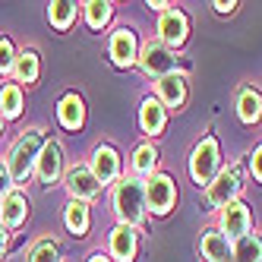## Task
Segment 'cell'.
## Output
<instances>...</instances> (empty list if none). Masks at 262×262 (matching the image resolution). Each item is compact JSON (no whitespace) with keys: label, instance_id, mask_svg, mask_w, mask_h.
<instances>
[{"label":"cell","instance_id":"1","mask_svg":"<svg viewBox=\"0 0 262 262\" xmlns=\"http://www.w3.org/2000/svg\"><path fill=\"white\" fill-rule=\"evenodd\" d=\"M38 155H41V129H29L26 136H19L13 142L10 155H7V171H10V180L16 186L29 180V174L38 164Z\"/></svg>","mask_w":262,"mask_h":262},{"label":"cell","instance_id":"2","mask_svg":"<svg viewBox=\"0 0 262 262\" xmlns=\"http://www.w3.org/2000/svg\"><path fill=\"white\" fill-rule=\"evenodd\" d=\"M114 209L126 228H136L145 218V186L133 177H123L114 186Z\"/></svg>","mask_w":262,"mask_h":262},{"label":"cell","instance_id":"3","mask_svg":"<svg viewBox=\"0 0 262 262\" xmlns=\"http://www.w3.org/2000/svg\"><path fill=\"white\" fill-rule=\"evenodd\" d=\"M218 164H221V158H218V142L212 136L202 139V142H196L193 158H190V174H193V180L196 183H212Z\"/></svg>","mask_w":262,"mask_h":262},{"label":"cell","instance_id":"4","mask_svg":"<svg viewBox=\"0 0 262 262\" xmlns=\"http://www.w3.org/2000/svg\"><path fill=\"white\" fill-rule=\"evenodd\" d=\"M174 199H177L174 180L167 174H152V180L145 183V205L148 209H152L155 215H164V212H171Z\"/></svg>","mask_w":262,"mask_h":262},{"label":"cell","instance_id":"5","mask_svg":"<svg viewBox=\"0 0 262 262\" xmlns=\"http://www.w3.org/2000/svg\"><path fill=\"white\" fill-rule=\"evenodd\" d=\"M67 190H70V196L76 202H85V199H95L101 193V183L95 180V174H92L89 164H76V167L67 171Z\"/></svg>","mask_w":262,"mask_h":262},{"label":"cell","instance_id":"6","mask_svg":"<svg viewBox=\"0 0 262 262\" xmlns=\"http://www.w3.org/2000/svg\"><path fill=\"white\" fill-rule=\"evenodd\" d=\"M35 171H38L41 183H57V180H60V174H63V152H60L57 142L41 145V155H38Z\"/></svg>","mask_w":262,"mask_h":262},{"label":"cell","instance_id":"7","mask_svg":"<svg viewBox=\"0 0 262 262\" xmlns=\"http://www.w3.org/2000/svg\"><path fill=\"white\" fill-rule=\"evenodd\" d=\"M139 63H142V70L148 73V76H158V79L171 76V70H174V57H171V51H167L164 45H148L142 51Z\"/></svg>","mask_w":262,"mask_h":262},{"label":"cell","instance_id":"8","mask_svg":"<svg viewBox=\"0 0 262 262\" xmlns=\"http://www.w3.org/2000/svg\"><path fill=\"white\" fill-rule=\"evenodd\" d=\"M240 174L237 171H224V174H218L212 183H209V202L212 205H221V209H224V205H231L234 202V196L240 193Z\"/></svg>","mask_w":262,"mask_h":262},{"label":"cell","instance_id":"9","mask_svg":"<svg viewBox=\"0 0 262 262\" xmlns=\"http://www.w3.org/2000/svg\"><path fill=\"white\" fill-rule=\"evenodd\" d=\"M250 231V212H247V205L243 202H231V205H224V212H221V234L224 237H247Z\"/></svg>","mask_w":262,"mask_h":262},{"label":"cell","instance_id":"10","mask_svg":"<svg viewBox=\"0 0 262 262\" xmlns=\"http://www.w3.org/2000/svg\"><path fill=\"white\" fill-rule=\"evenodd\" d=\"M117 171H120L117 152L111 145H98L95 152H92V174H95V180L104 186V183H111V180L117 177Z\"/></svg>","mask_w":262,"mask_h":262},{"label":"cell","instance_id":"11","mask_svg":"<svg viewBox=\"0 0 262 262\" xmlns=\"http://www.w3.org/2000/svg\"><path fill=\"white\" fill-rule=\"evenodd\" d=\"M158 32H161V41L164 45H183L186 41V16L180 10H164L161 19H158Z\"/></svg>","mask_w":262,"mask_h":262},{"label":"cell","instance_id":"12","mask_svg":"<svg viewBox=\"0 0 262 262\" xmlns=\"http://www.w3.org/2000/svg\"><path fill=\"white\" fill-rule=\"evenodd\" d=\"M111 57H114L117 67H129L139 60L136 54V35L129 29H117L114 35H111Z\"/></svg>","mask_w":262,"mask_h":262},{"label":"cell","instance_id":"13","mask_svg":"<svg viewBox=\"0 0 262 262\" xmlns=\"http://www.w3.org/2000/svg\"><path fill=\"white\" fill-rule=\"evenodd\" d=\"M26 215H29L26 196L19 190H10L4 196V202H0V224H4V228H19V224L26 221Z\"/></svg>","mask_w":262,"mask_h":262},{"label":"cell","instance_id":"14","mask_svg":"<svg viewBox=\"0 0 262 262\" xmlns=\"http://www.w3.org/2000/svg\"><path fill=\"white\" fill-rule=\"evenodd\" d=\"M111 253H114V259H120V262H133V256H136L133 228H126V224L114 228V234H111Z\"/></svg>","mask_w":262,"mask_h":262},{"label":"cell","instance_id":"15","mask_svg":"<svg viewBox=\"0 0 262 262\" xmlns=\"http://www.w3.org/2000/svg\"><path fill=\"white\" fill-rule=\"evenodd\" d=\"M202 256L209 262H228L231 259V243L221 231H205L202 234Z\"/></svg>","mask_w":262,"mask_h":262},{"label":"cell","instance_id":"16","mask_svg":"<svg viewBox=\"0 0 262 262\" xmlns=\"http://www.w3.org/2000/svg\"><path fill=\"white\" fill-rule=\"evenodd\" d=\"M158 95H161V101L167 104V107H180L183 101H186V82H183V76H164V79H158Z\"/></svg>","mask_w":262,"mask_h":262},{"label":"cell","instance_id":"17","mask_svg":"<svg viewBox=\"0 0 262 262\" xmlns=\"http://www.w3.org/2000/svg\"><path fill=\"white\" fill-rule=\"evenodd\" d=\"M57 117L67 129H79L82 120H85V107H82V98L79 95H67L57 107Z\"/></svg>","mask_w":262,"mask_h":262},{"label":"cell","instance_id":"18","mask_svg":"<svg viewBox=\"0 0 262 262\" xmlns=\"http://www.w3.org/2000/svg\"><path fill=\"white\" fill-rule=\"evenodd\" d=\"M139 123H142V129L145 133H161L164 129V107H161V101H155V98H145L142 101V111H139Z\"/></svg>","mask_w":262,"mask_h":262},{"label":"cell","instance_id":"19","mask_svg":"<svg viewBox=\"0 0 262 262\" xmlns=\"http://www.w3.org/2000/svg\"><path fill=\"white\" fill-rule=\"evenodd\" d=\"M13 73H16V85H19V82L32 85L35 79H38V54H35V51H23V54H16Z\"/></svg>","mask_w":262,"mask_h":262},{"label":"cell","instance_id":"20","mask_svg":"<svg viewBox=\"0 0 262 262\" xmlns=\"http://www.w3.org/2000/svg\"><path fill=\"white\" fill-rule=\"evenodd\" d=\"M23 114V89L16 82H7L0 89V117H19Z\"/></svg>","mask_w":262,"mask_h":262},{"label":"cell","instance_id":"21","mask_svg":"<svg viewBox=\"0 0 262 262\" xmlns=\"http://www.w3.org/2000/svg\"><path fill=\"white\" fill-rule=\"evenodd\" d=\"M63 221H67V228L76 234V237H82V234L89 231V209H85V202H76V199H73V202L67 205V212H63Z\"/></svg>","mask_w":262,"mask_h":262},{"label":"cell","instance_id":"22","mask_svg":"<svg viewBox=\"0 0 262 262\" xmlns=\"http://www.w3.org/2000/svg\"><path fill=\"white\" fill-rule=\"evenodd\" d=\"M234 262H262V240L259 237H240L237 240V247L231 250Z\"/></svg>","mask_w":262,"mask_h":262},{"label":"cell","instance_id":"23","mask_svg":"<svg viewBox=\"0 0 262 262\" xmlns=\"http://www.w3.org/2000/svg\"><path fill=\"white\" fill-rule=\"evenodd\" d=\"M262 117V95L256 89H247L240 95V120L243 123H256Z\"/></svg>","mask_w":262,"mask_h":262},{"label":"cell","instance_id":"24","mask_svg":"<svg viewBox=\"0 0 262 262\" xmlns=\"http://www.w3.org/2000/svg\"><path fill=\"white\" fill-rule=\"evenodd\" d=\"M48 16H51V26L63 32V29H70V23H73V19H76V4H67V0H57V4H51Z\"/></svg>","mask_w":262,"mask_h":262},{"label":"cell","instance_id":"25","mask_svg":"<svg viewBox=\"0 0 262 262\" xmlns=\"http://www.w3.org/2000/svg\"><path fill=\"white\" fill-rule=\"evenodd\" d=\"M155 164H158L155 145H139V148H136V158H133L136 174H152V171H155Z\"/></svg>","mask_w":262,"mask_h":262},{"label":"cell","instance_id":"26","mask_svg":"<svg viewBox=\"0 0 262 262\" xmlns=\"http://www.w3.org/2000/svg\"><path fill=\"white\" fill-rule=\"evenodd\" d=\"M85 7V19L92 29H101L107 19H111V4H98V0H92V4H82Z\"/></svg>","mask_w":262,"mask_h":262},{"label":"cell","instance_id":"27","mask_svg":"<svg viewBox=\"0 0 262 262\" xmlns=\"http://www.w3.org/2000/svg\"><path fill=\"white\" fill-rule=\"evenodd\" d=\"M32 262H60V253H57L54 243H41V247L32 253Z\"/></svg>","mask_w":262,"mask_h":262},{"label":"cell","instance_id":"28","mask_svg":"<svg viewBox=\"0 0 262 262\" xmlns=\"http://www.w3.org/2000/svg\"><path fill=\"white\" fill-rule=\"evenodd\" d=\"M13 63H16V54H13V45H10V38H0V73L13 70Z\"/></svg>","mask_w":262,"mask_h":262},{"label":"cell","instance_id":"29","mask_svg":"<svg viewBox=\"0 0 262 262\" xmlns=\"http://www.w3.org/2000/svg\"><path fill=\"white\" fill-rule=\"evenodd\" d=\"M10 186H13V180H10V171H7V161H0V193H10Z\"/></svg>","mask_w":262,"mask_h":262},{"label":"cell","instance_id":"30","mask_svg":"<svg viewBox=\"0 0 262 262\" xmlns=\"http://www.w3.org/2000/svg\"><path fill=\"white\" fill-rule=\"evenodd\" d=\"M253 174L262 180V145H259L256 152H253Z\"/></svg>","mask_w":262,"mask_h":262},{"label":"cell","instance_id":"31","mask_svg":"<svg viewBox=\"0 0 262 262\" xmlns=\"http://www.w3.org/2000/svg\"><path fill=\"white\" fill-rule=\"evenodd\" d=\"M4 250H7V228L0 224V253H4Z\"/></svg>","mask_w":262,"mask_h":262},{"label":"cell","instance_id":"32","mask_svg":"<svg viewBox=\"0 0 262 262\" xmlns=\"http://www.w3.org/2000/svg\"><path fill=\"white\" fill-rule=\"evenodd\" d=\"M234 7H237V4H215V10H218V13H231Z\"/></svg>","mask_w":262,"mask_h":262},{"label":"cell","instance_id":"33","mask_svg":"<svg viewBox=\"0 0 262 262\" xmlns=\"http://www.w3.org/2000/svg\"><path fill=\"white\" fill-rule=\"evenodd\" d=\"M89 262H111V259H107V256H101V253H98V256H92V259H89Z\"/></svg>","mask_w":262,"mask_h":262},{"label":"cell","instance_id":"34","mask_svg":"<svg viewBox=\"0 0 262 262\" xmlns=\"http://www.w3.org/2000/svg\"><path fill=\"white\" fill-rule=\"evenodd\" d=\"M0 129H4V117H0Z\"/></svg>","mask_w":262,"mask_h":262}]
</instances>
